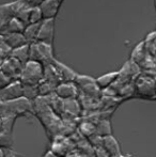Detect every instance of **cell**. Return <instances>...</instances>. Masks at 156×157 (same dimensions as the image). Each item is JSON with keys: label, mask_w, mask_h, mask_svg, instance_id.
Masks as SVG:
<instances>
[{"label": "cell", "mask_w": 156, "mask_h": 157, "mask_svg": "<svg viewBox=\"0 0 156 157\" xmlns=\"http://www.w3.org/2000/svg\"><path fill=\"white\" fill-rule=\"evenodd\" d=\"M28 114H34L33 105L32 101L24 97L15 101L1 103L0 105V118L13 117L17 119L19 117H27Z\"/></svg>", "instance_id": "cell-1"}, {"label": "cell", "mask_w": 156, "mask_h": 157, "mask_svg": "<svg viewBox=\"0 0 156 157\" xmlns=\"http://www.w3.org/2000/svg\"><path fill=\"white\" fill-rule=\"evenodd\" d=\"M43 79L44 65L36 61L29 60L26 64H24L18 80L26 86H38Z\"/></svg>", "instance_id": "cell-2"}, {"label": "cell", "mask_w": 156, "mask_h": 157, "mask_svg": "<svg viewBox=\"0 0 156 157\" xmlns=\"http://www.w3.org/2000/svg\"><path fill=\"white\" fill-rule=\"evenodd\" d=\"M30 60L39 62L43 65L52 63L56 58L54 54V45L34 42L30 44Z\"/></svg>", "instance_id": "cell-3"}, {"label": "cell", "mask_w": 156, "mask_h": 157, "mask_svg": "<svg viewBox=\"0 0 156 157\" xmlns=\"http://www.w3.org/2000/svg\"><path fill=\"white\" fill-rule=\"evenodd\" d=\"M74 83L77 86L79 94L86 97L97 101L102 95V90L98 88L97 83H96V79H94L91 76L77 74Z\"/></svg>", "instance_id": "cell-4"}, {"label": "cell", "mask_w": 156, "mask_h": 157, "mask_svg": "<svg viewBox=\"0 0 156 157\" xmlns=\"http://www.w3.org/2000/svg\"><path fill=\"white\" fill-rule=\"evenodd\" d=\"M135 92L140 97L154 99L156 95V78L153 75L139 74L135 80Z\"/></svg>", "instance_id": "cell-5"}, {"label": "cell", "mask_w": 156, "mask_h": 157, "mask_svg": "<svg viewBox=\"0 0 156 157\" xmlns=\"http://www.w3.org/2000/svg\"><path fill=\"white\" fill-rule=\"evenodd\" d=\"M23 64L13 57L8 56L3 61H2L1 65H0V70L4 75L9 77L11 80H18L19 75L23 70Z\"/></svg>", "instance_id": "cell-6"}, {"label": "cell", "mask_w": 156, "mask_h": 157, "mask_svg": "<svg viewBox=\"0 0 156 157\" xmlns=\"http://www.w3.org/2000/svg\"><path fill=\"white\" fill-rule=\"evenodd\" d=\"M23 97V83L19 80H14L6 88L0 90V101L1 103L15 101Z\"/></svg>", "instance_id": "cell-7"}, {"label": "cell", "mask_w": 156, "mask_h": 157, "mask_svg": "<svg viewBox=\"0 0 156 157\" xmlns=\"http://www.w3.org/2000/svg\"><path fill=\"white\" fill-rule=\"evenodd\" d=\"M71 143L72 140L65 138L64 136L56 135L54 137V139H52L50 152L58 157H67L71 154V150H70V144Z\"/></svg>", "instance_id": "cell-8"}, {"label": "cell", "mask_w": 156, "mask_h": 157, "mask_svg": "<svg viewBox=\"0 0 156 157\" xmlns=\"http://www.w3.org/2000/svg\"><path fill=\"white\" fill-rule=\"evenodd\" d=\"M55 40V19H44L41 23L36 42L54 45Z\"/></svg>", "instance_id": "cell-9"}, {"label": "cell", "mask_w": 156, "mask_h": 157, "mask_svg": "<svg viewBox=\"0 0 156 157\" xmlns=\"http://www.w3.org/2000/svg\"><path fill=\"white\" fill-rule=\"evenodd\" d=\"M55 94L60 99H74L78 98L79 90L74 82H62L56 87Z\"/></svg>", "instance_id": "cell-10"}, {"label": "cell", "mask_w": 156, "mask_h": 157, "mask_svg": "<svg viewBox=\"0 0 156 157\" xmlns=\"http://www.w3.org/2000/svg\"><path fill=\"white\" fill-rule=\"evenodd\" d=\"M64 0H45L41 6V12L44 19H56Z\"/></svg>", "instance_id": "cell-11"}, {"label": "cell", "mask_w": 156, "mask_h": 157, "mask_svg": "<svg viewBox=\"0 0 156 157\" xmlns=\"http://www.w3.org/2000/svg\"><path fill=\"white\" fill-rule=\"evenodd\" d=\"M81 104L78 98L61 99V113H64L67 118H77L81 113Z\"/></svg>", "instance_id": "cell-12"}, {"label": "cell", "mask_w": 156, "mask_h": 157, "mask_svg": "<svg viewBox=\"0 0 156 157\" xmlns=\"http://www.w3.org/2000/svg\"><path fill=\"white\" fill-rule=\"evenodd\" d=\"M15 4H16L15 1L0 4V33H2L11 19L14 18Z\"/></svg>", "instance_id": "cell-13"}, {"label": "cell", "mask_w": 156, "mask_h": 157, "mask_svg": "<svg viewBox=\"0 0 156 157\" xmlns=\"http://www.w3.org/2000/svg\"><path fill=\"white\" fill-rule=\"evenodd\" d=\"M2 35H3L4 43L10 52L28 44L23 33H4Z\"/></svg>", "instance_id": "cell-14"}, {"label": "cell", "mask_w": 156, "mask_h": 157, "mask_svg": "<svg viewBox=\"0 0 156 157\" xmlns=\"http://www.w3.org/2000/svg\"><path fill=\"white\" fill-rule=\"evenodd\" d=\"M52 64H54V66L56 67V70L58 71L62 82H74V81H75L77 73L74 72L70 66L65 65L64 63L60 62V61L57 60V59L52 62Z\"/></svg>", "instance_id": "cell-15"}, {"label": "cell", "mask_w": 156, "mask_h": 157, "mask_svg": "<svg viewBox=\"0 0 156 157\" xmlns=\"http://www.w3.org/2000/svg\"><path fill=\"white\" fill-rule=\"evenodd\" d=\"M102 147H103V149L108 153V155L110 157L121 154L120 143H119V141L115 138V137H113V135L104 137V138H103Z\"/></svg>", "instance_id": "cell-16"}, {"label": "cell", "mask_w": 156, "mask_h": 157, "mask_svg": "<svg viewBox=\"0 0 156 157\" xmlns=\"http://www.w3.org/2000/svg\"><path fill=\"white\" fill-rule=\"evenodd\" d=\"M119 74H120L119 71H113V72L106 73V74L102 75V76H100L98 78H96V83H97L98 88H100L102 91H104V90L112 87L113 83L117 81Z\"/></svg>", "instance_id": "cell-17"}, {"label": "cell", "mask_w": 156, "mask_h": 157, "mask_svg": "<svg viewBox=\"0 0 156 157\" xmlns=\"http://www.w3.org/2000/svg\"><path fill=\"white\" fill-rule=\"evenodd\" d=\"M43 80L48 81L51 85H54L55 87L59 86L60 83H62L61 77L59 75L58 71L56 70V67L54 66V64H46L44 65V79Z\"/></svg>", "instance_id": "cell-18"}, {"label": "cell", "mask_w": 156, "mask_h": 157, "mask_svg": "<svg viewBox=\"0 0 156 157\" xmlns=\"http://www.w3.org/2000/svg\"><path fill=\"white\" fill-rule=\"evenodd\" d=\"M9 56L13 57L14 59H16L17 61H19L21 64H26L28 61L30 60V46L29 44L24 45L16 49H13L10 52Z\"/></svg>", "instance_id": "cell-19"}, {"label": "cell", "mask_w": 156, "mask_h": 157, "mask_svg": "<svg viewBox=\"0 0 156 157\" xmlns=\"http://www.w3.org/2000/svg\"><path fill=\"white\" fill-rule=\"evenodd\" d=\"M94 124H95V135L97 136L104 138L112 135V127L109 119H101L96 121Z\"/></svg>", "instance_id": "cell-20"}, {"label": "cell", "mask_w": 156, "mask_h": 157, "mask_svg": "<svg viewBox=\"0 0 156 157\" xmlns=\"http://www.w3.org/2000/svg\"><path fill=\"white\" fill-rule=\"evenodd\" d=\"M40 27H41V23L40 24H32V25L26 26L23 34H24L26 41H27V43L29 44V45L32 43H34V42H36V40H38V35H39V31H40Z\"/></svg>", "instance_id": "cell-21"}, {"label": "cell", "mask_w": 156, "mask_h": 157, "mask_svg": "<svg viewBox=\"0 0 156 157\" xmlns=\"http://www.w3.org/2000/svg\"><path fill=\"white\" fill-rule=\"evenodd\" d=\"M26 26L21 23V21H18L17 18H12L10 21V23L6 26L4 30L2 31V34L4 33H23L25 30Z\"/></svg>", "instance_id": "cell-22"}, {"label": "cell", "mask_w": 156, "mask_h": 157, "mask_svg": "<svg viewBox=\"0 0 156 157\" xmlns=\"http://www.w3.org/2000/svg\"><path fill=\"white\" fill-rule=\"evenodd\" d=\"M23 97L33 103L40 97L38 86H26L23 85Z\"/></svg>", "instance_id": "cell-23"}, {"label": "cell", "mask_w": 156, "mask_h": 157, "mask_svg": "<svg viewBox=\"0 0 156 157\" xmlns=\"http://www.w3.org/2000/svg\"><path fill=\"white\" fill-rule=\"evenodd\" d=\"M78 130L83 137L90 138L93 135H95V124L94 122H82L78 125Z\"/></svg>", "instance_id": "cell-24"}, {"label": "cell", "mask_w": 156, "mask_h": 157, "mask_svg": "<svg viewBox=\"0 0 156 157\" xmlns=\"http://www.w3.org/2000/svg\"><path fill=\"white\" fill-rule=\"evenodd\" d=\"M38 89H39L40 97H46L55 93L56 87L54 85H51L50 82H48V81L42 80L38 85Z\"/></svg>", "instance_id": "cell-25"}, {"label": "cell", "mask_w": 156, "mask_h": 157, "mask_svg": "<svg viewBox=\"0 0 156 157\" xmlns=\"http://www.w3.org/2000/svg\"><path fill=\"white\" fill-rule=\"evenodd\" d=\"M44 21L43 14L40 8H31L29 13V25L32 24H40Z\"/></svg>", "instance_id": "cell-26"}, {"label": "cell", "mask_w": 156, "mask_h": 157, "mask_svg": "<svg viewBox=\"0 0 156 157\" xmlns=\"http://www.w3.org/2000/svg\"><path fill=\"white\" fill-rule=\"evenodd\" d=\"M29 8H39L45 0H19Z\"/></svg>", "instance_id": "cell-27"}, {"label": "cell", "mask_w": 156, "mask_h": 157, "mask_svg": "<svg viewBox=\"0 0 156 157\" xmlns=\"http://www.w3.org/2000/svg\"><path fill=\"white\" fill-rule=\"evenodd\" d=\"M12 81L13 80H11V79L9 78L6 75H4L3 73L1 72V70H0V90L6 88L8 85H10Z\"/></svg>", "instance_id": "cell-28"}, {"label": "cell", "mask_w": 156, "mask_h": 157, "mask_svg": "<svg viewBox=\"0 0 156 157\" xmlns=\"http://www.w3.org/2000/svg\"><path fill=\"white\" fill-rule=\"evenodd\" d=\"M94 157H110V156L103 149V147H100L94 149Z\"/></svg>", "instance_id": "cell-29"}, {"label": "cell", "mask_w": 156, "mask_h": 157, "mask_svg": "<svg viewBox=\"0 0 156 157\" xmlns=\"http://www.w3.org/2000/svg\"><path fill=\"white\" fill-rule=\"evenodd\" d=\"M0 50H3V52H10L9 48L6 47V43H4V39H3V35H2V33H0Z\"/></svg>", "instance_id": "cell-30"}, {"label": "cell", "mask_w": 156, "mask_h": 157, "mask_svg": "<svg viewBox=\"0 0 156 157\" xmlns=\"http://www.w3.org/2000/svg\"><path fill=\"white\" fill-rule=\"evenodd\" d=\"M6 157H17L16 153L12 150H6Z\"/></svg>", "instance_id": "cell-31"}, {"label": "cell", "mask_w": 156, "mask_h": 157, "mask_svg": "<svg viewBox=\"0 0 156 157\" xmlns=\"http://www.w3.org/2000/svg\"><path fill=\"white\" fill-rule=\"evenodd\" d=\"M43 157H58V156H56L54 153H51L50 151H47L45 153V155H43Z\"/></svg>", "instance_id": "cell-32"}, {"label": "cell", "mask_w": 156, "mask_h": 157, "mask_svg": "<svg viewBox=\"0 0 156 157\" xmlns=\"http://www.w3.org/2000/svg\"><path fill=\"white\" fill-rule=\"evenodd\" d=\"M6 151L2 147H0V157H6Z\"/></svg>", "instance_id": "cell-33"}, {"label": "cell", "mask_w": 156, "mask_h": 157, "mask_svg": "<svg viewBox=\"0 0 156 157\" xmlns=\"http://www.w3.org/2000/svg\"><path fill=\"white\" fill-rule=\"evenodd\" d=\"M2 132H3V120L2 118H0V135L2 134Z\"/></svg>", "instance_id": "cell-34"}, {"label": "cell", "mask_w": 156, "mask_h": 157, "mask_svg": "<svg viewBox=\"0 0 156 157\" xmlns=\"http://www.w3.org/2000/svg\"><path fill=\"white\" fill-rule=\"evenodd\" d=\"M111 157H126V156L122 155V154H119V155H116V156H111Z\"/></svg>", "instance_id": "cell-35"}, {"label": "cell", "mask_w": 156, "mask_h": 157, "mask_svg": "<svg viewBox=\"0 0 156 157\" xmlns=\"http://www.w3.org/2000/svg\"><path fill=\"white\" fill-rule=\"evenodd\" d=\"M154 8H155V10H156V0H154Z\"/></svg>", "instance_id": "cell-36"}, {"label": "cell", "mask_w": 156, "mask_h": 157, "mask_svg": "<svg viewBox=\"0 0 156 157\" xmlns=\"http://www.w3.org/2000/svg\"><path fill=\"white\" fill-rule=\"evenodd\" d=\"M154 99H156V95H155V97H154Z\"/></svg>", "instance_id": "cell-37"}, {"label": "cell", "mask_w": 156, "mask_h": 157, "mask_svg": "<svg viewBox=\"0 0 156 157\" xmlns=\"http://www.w3.org/2000/svg\"><path fill=\"white\" fill-rule=\"evenodd\" d=\"M0 105H1V101H0Z\"/></svg>", "instance_id": "cell-38"}]
</instances>
